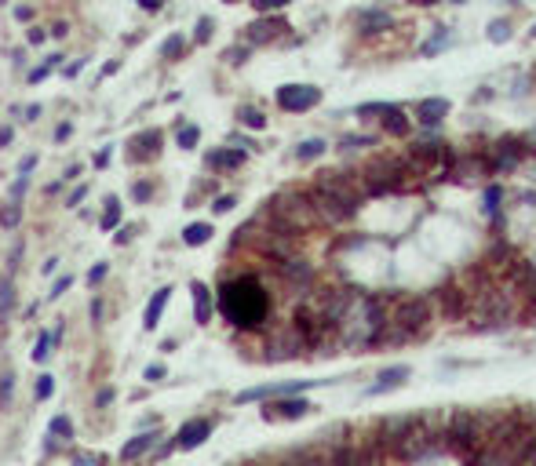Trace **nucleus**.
Masks as SVG:
<instances>
[{
	"mask_svg": "<svg viewBox=\"0 0 536 466\" xmlns=\"http://www.w3.org/2000/svg\"><path fill=\"white\" fill-rule=\"evenodd\" d=\"M219 310L234 328H259L270 317V295L255 277H230L219 288Z\"/></svg>",
	"mask_w": 536,
	"mask_h": 466,
	"instance_id": "1",
	"label": "nucleus"
},
{
	"mask_svg": "<svg viewBox=\"0 0 536 466\" xmlns=\"http://www.w3.org/2000/svg\"><path fill=\"white\" fill-rule=\"evenodd\" d=\"M266 212H270L274 226L288 230V233H299V230H310V226L321 223L314 197H303V193H292V190H288V193H277Z\"/></svg>",
	"mask_w": 536,
	"mask_h": 466,
	"instance_id": "2",
	"label": "nucleus"
},
{
	"mask_svg": "<svg viewBox=\"0 0 536 466\" xmlns=\"http://www.w3.org/2000/svg\"><path fill=\"white\" fill-rule=\"evenodd\" d=\"M321 102V92L314 84H285L277 88V106L288 110V113H303V110H314Z\"/></svg>",
	"mask_w": 536,
	"mask_h": 466,
	"instance_id": "3",
	"label": "nucleus"
},
{
	"mask_svg": "<svg viewBox=\"0 0 536 466\" xmlns=\"http://www.w3.org/2000/svg\"><path fill=\"white\" fill-rule=\"evenodd\" d=\"M317 190L328 193V197H336L339 204H347L350 212L361 204V190H357V183L347 179V175H321V179H317Z\"/></svg>",
	"mask_w": 536,
	"mask_h": 466,
	"instance_id": "4",
	"label": "nucleus"
},
{
	"mask_svg": "<svg viewBox=\"0 0 536 466\" xmlns=\"http://www.w3.org/2000/svg\"><path fill=\"white\" fill-rule=\"evenodd\" d=\"M321 379H303V383H274V386H252V390L237 394V405H248V401H263V397H281V394H299L306 386H314Z\"/></svg>",
	"mask_w": 536,
	"mask_h": 466,
	"instance_id": "5",
	"label": "nucleus"
},
{
	"mask_svg": "<svg viewBox=\"0 0 536 466\" xmlns=\"http://www.w3.org/2000/svg\"><path fill=\"white\" fill-rule=\"evenodd\" d=\"M208 434H212V423L208 419H190L183 430L175 434V448H197L208 441Z\"/></svg>",
	"mask_w": 536,
	"mask_h": 466,
	"instance_id": "6",
	"label": "nucleus"
},
{
	"mask_svg": "<svg viewBox=\"0 0 536 466\" xmlns=\"http://www.w3.org/2000/svg\"><path fill=\"white\" fill-rule=\"evenodd\" d=\"M394 325H401V335H413L416 328L427 325V306L419 303V299H408V303L401 306V314L394 317Z\"/></svg>",
	"mask_w": 536,
	"mask_h": 466,
	"instance_id": "7",
	"label": "nucleus"
},
{
	"mask_svg": "<svg viewBox=\"0 0 536 466\" xmlns=\"http://www.w3.org/2000/svg\"><path fill=\"white\" fill-rule=\"evenodd\" d=\"M306 412H310V405L303 397H296V401H277V405L263 408V416L266 419H303Z\"/></svg>",
	"mask_w": 536,
	"mask_h": 466,
	"instance_id": "8",
	"label": "nucleus"
},
{
	"mask_svg": "<svg viewBox=\"0 0 536 466\" xmlns=\"http://www.w3.org/2000/svg\"><path fill=\"white\" fill-rule=\"evenodd\" d=\"M281 30H288L281 19H259V22H252L248 26V44H266V41H274V37L281 33Z\"/></svg>",
	"mask_w": 536,
	"mask_h": 466,
	"instance_id": "9",
	"label": "nucleus"
},
{
	"mask_svg": "<svg viewBox=\"0 0 536 466\" xmlns=\"http://www.w3.org/2000/svg\"><path fill=\"white\" fill-rule=\"evenodd\" d=\"M405 379H408V368H405V365H394V368H387V372L379 375V383L368 386V394L379 397V394H387V390H398Z\"/></svg>",
	"mask_w": 536,
	"mask_h": 466,
	"instance_id": "10",
	"label": "nucleus"
},
{
	"mask_svg": "<svg viewBox=\"0 0 536 466\" xmlns=\"http://www.w3.org/2000/svg\"><path fill=\"white\" fill-rule=\"evenodd\" d=\"M445 113H449V99H424V102L416 106V116H419L424 124H441Z\"/></svg>",
	"mask_w": 536,
	"mask_h": 466,
	"instance_id": "11",
	"label": "nucleus"
},
{
	"mask_svg": "<svg viewBox=\"0 0 536 466\" xmlns=\"http://www.w3.org/2000/svg\"><path fill=\"white\" fill-rule=\"evenodd\" d=\"M245 164V153L241 150H215L208 153V168H219V172H230V168H241Z\"/></svg>",
	"mask_w": 536,
	"mask_h": 466,
	"instance_id": "12",
	"label": "nucleus"
},
{
	"mask_svg": "<svg viewBox=\"0 0 536 466\" xmlns=\"http://www.w3.org/2000/svg\"><path fill=\"white\" fill-rule=\"evenodd\" d=\"M383 128H387L390 135H408V121H405V113L398 106H383Z\"/></svg>",
	"mask_w": 536,
	"mask_h": 466,
	"instance_id": "13",
	"label": "nucleus"
},
{
	"mask_svg": "<svg viewBox=\"0 0 536 466\" xmlns=\"http://www.w3.org/2000/svg\"><path fill=\"white\" fill-rule=\"evenodd\" d=\"M157 142H161V132H146V135H139V139L132 142V157H135V161L153 157V153H157Z\"/></svg>",
	"mask_w": 536,
	"mask_h": 466,
	"instance_id": "14",
	"label": "nucleus"
},
{
	"mask_svg": "<svg viewBox=\"0 0 536 466\" xmlns=\"http://www.w3.org/2000/svg\"><path fill=\"white\" fill-rule=\"evenodd\" d=\"M387 26H390L387 11H361V15H357V30H365V33H379V30H387Z\"/></svg>",
	"mask_w": 536,
	"mask_h": 466,
	"instance_id": "15",
	"label": "nucleus"
},
{
	"mask_svg": "<svg viewBox=\"0 0 536 466\" xmlns=\"http://www.w3.org/2000/svg\"><path fill=\"white\" fill-rule=\"evenodd\" d=\"M157 437H161V434H139V437H132V441L124 445L121 459H124V463H132L135 456H143L146 448H153V441H157Z\"/></svg>",
	"mask_w": 536,
	"mask_h": 466,
	"instance_id": "16",
	"label": "nucleus"
},
{
	"mask_svg": "<svg viewBox=\"0 0 536 466\" xmlns=\"http://www.w3.org/2000/svg\"><path fill=\"white\" fill-rule=\"evenodd\" d=\"M194 314H197V325H204L212 317V295L204 284H194Z\"/></svg>",
	"mask_w": 536,
	"mask_h": 466,
	"instance_id": "17",
	"label": "nucleus"
},
{
	"mask_svg": "<svg viewBox=\"0 0 536 466\" xmlns=\"http://www.w3.org/2000/svg\"><path fill=\"white\" fill-rule=\"evenodd\" d=\"M168 295H172V288H161V292L150 299V306H146V321H143L146 328H157V321H161V310H164V303H168Z\"/></svg>",
	"mask_w": 536,
	"mask_h": 466,
	"instance_id": "18",
	"label": "nucleus"
},
{
	"mask_svg": "<svg viewBox=\"0 0 536 466\" xmlns=\"http://www.w3.org/2000/svg\"><path fill=\"white\" fill-rule=\"evenodd\" d=\"M208 237H212V226H208V223H194V226L183 230V241H186V244H204Z\"/></svg>",
	"mask_w": 536,
	"mask_h": 466,
	"instance_id": "19",
	"label": "nucleus"
},
{
	"mask_svg": "<svg viewBox=\"0 0 536 466\" xmlns=\"http://www.w3.org/2000/svg\"><path fill=\"white\" fill-rule=\"evenodd\" d=\"M321 153H325V142L321 139H306V142H299L296 157L299 161H314V157H321Z\"/></svg>",
	"mask_w": 536,
	"mask_h": 466,
	"instance_id": "20",
	"label": "nucleus"
},
{
	"mask_svg": "<svg viewBox=\"0 0 536 466\" xmlns=\"http://www.w3.org/2000/svg\"><path fill=\"white\" fill-rule=\"evenodd\" d=\"M19 219H22V204H15V201H8V204H4V208H0V226L15 230V226H19Z\"/></svg>",
	"mask_w": 536,
	"mask_h": 466,
	"instance_id": "21",
	"label": "nucleus"
},
{
	"mask_svg": "<svg viewBox=\"0 0 536 466\" xmlns=\"http://www.w3.org/2000/svg\"><path fill=\"white\" fill-rule=\"evenodd\" d=\"M48 434L59 437V441H70V437H73V423L66 416H55V419H51V426H48Z\"/></svg>",
	"mask_w": 536,
	"mask_h": 466,
	"instance_id": "22",
	"label": "nucleus"
},
{
	"mask_svg": "<svg viewBox=\"0 0 536 466\" xmlns=\"http://www.w3.org/2000/svg\"><path fill=\"white\" fill-rule=\"evenodd\" d=\"M121 223V201H106V212H102V230H113Z\"/></svg>",
	"mask_w": 536,
	"mask_h": 466,
	"instance_id": "23",
	"label": "nucleus"
},
{
	"mask_svg": "<svg viewBox=\"0 0 536 466\" xmlns=\"http://www.w3.org/2000/svg\"><path fill=\"white\" fill-rule=\"evenodd\" d=\"M237 116H241V124H248V128H255V132H259V128L266 124V116H263L259 110H252V106H245V110H241Z\"/></svg>",
	"mask_w": 536,
	"mask_h": 466,
	"instance_id": "24",
	"label": "nucleus"
},
{
	"mask_svg": "<svg viewBox=\"0 0 536 466\" xmlns=\"http://www.w3.org/2000/svg\"><path fill=\"white\" fill-rule=\"evenodd\" d=\"M507 37H510V26H507V22H493V26H489V41H493V44H504Z\"/></svg>",
	"mask_w": 536,
	"mask_h": 466,
	"instance_id": "25",
	"label": "nucleus"
},
{
	"mask_svg": "<svg viewBox=\"0 0 536 466\" xmlns=\"http://www.w3.org/2000/svg\"><path fill=\"white\" fill-rule=\"evenodd\" d=\"M449 41H453V37H449V33H445V30H438V37H434V41H430V44H424V55H434V51H441V48H445V44H449Z\"/></svg>",
	"mask_w": 536,
	"mask_h": 466,
	"instance_id": "26",
	"label": "nucleus"
},
{
	"mask_svg": "<svg viewBox=\"0 0 536 466\" xmlns=\"http://www.w3.org/2000/svg\"><path fill=\"white\" fill-rule=\"evenodd\" d=\"M48 354H51V335L44 332L41 339H37V350H33V361H48Z\"/></svg>",
	"mask_w": 536,
	"mask_h": 466,
	"instance_id": "27",
	"label": "nucleus"
},
{
	"mask_svg": "<svg viewBox=\"0 0 536 466\" xmlns=\"http://www.w3.org/2000/svg\"><path fill=\"white\" fill-rule=\"evenodd\" d=\"M11 292H15V288H11V277H4V281H0V314H8V306H11Z\"/></svg>",
	"mask_w": 536,
	"mask_h": 466,
	"instance_id": "28",
	"label": "nucleus"
},
{
	"mask_svg": "<svg viewBox=\"0 0 536 466\" xmlns=\"http://www.w3.org/2000/svg\"><path fill=\"white\" fill-rule=\"evenodd\" d=\"M11 386H15V375H0V408H8Z\"/></svg>",
	"mask_w": 536,
	"mask_h": 466,
	"instance_id": "29",
	"label": "nucleus"
},
{
	"mask_svg": "<svg viewBox=\"0 0 536 466\" xmlns=\"http://www.w3.org/2000/svg\"><path fill=\"white\" fill-rule=\"evenodd\" d=\"M55 66H59V55H51L41 70H33V73H30V81H33V84H37V81H44V77H48L51 70H55Z\"/></svg>",
	"mask_w": 536,
	"mask_h": 466,
	"instance_id": "30",
	"label": "nucleus"
},
{
	"mask_svg": "<svg viewBox=\"0 0 536 466\" xmlns=\"http://www.w3.org/2000/svg\"><path fill=\"white\" fill-rule=\"evenodd\" d=\"M51 390H55V379H51V375H41V379H37V401H44Z\"/></svg>",
	"mask_w": 536,
	"mask_h": 466,
	"instance_id": "31",
	"label": "nucleus"
},
{
	"mask_svg": "<svg viewBox=\"0 0 536 466\" xmlns=\"http://www.w3.org/2000/svg\"><path fill=\"white\" fill-rule=\"evenodd\" d=\"M197 128H183V132H179V146H183V150H190V146H194V142H197Z\"/></svg>",
	"mask_w": 536,
	"mask_h": 466,
	"instance_id": "32",
	"label": "nucleus"
},
{
	"mask_svg": "<svg viewBox=\"0 0 536 466\" xmlns=\"http://www.w3.org/2000/svg\"><path fill=\"white\" fill-rule=\"evenodd\" d=\"M255 11H277V8H285L288 0H252Z\"/></svg>",
	"mask_w": 536,
	"mask_h": 466,
	"instance_id": "33",
	"label": "nucleus"
},
{
	"mask_svg": "<svg viewBox=\"0 0 536 466\" xmlns=\"http://www.w3.org/2000/svg\"><path fill=\"white\" fill-rule=\"evenodd\" d=\"M164 55H168V59H179V55H183V41H179V37H172V41L164 44Z\"/></svg>",
	"mask_w": 536,
	"mask_h": 466,
	"instance_id": "34",
	"label": "nucleus"
},
{
	"mask_svg": "<svg viewBox=\"0 0 536 466\" xmlns=\"http://www.w3.org/2000/svg\"><path fill=\"white\" fill-rule=\"evenodd\" d=\"M26 186H30V175H19V179H15V186H11V201H19L22 193H26Z\"/></svg>",
	"mask_w": 536,
	"mask_h": 466,
	"instance_id": "35",
	"label": "nucleus"
},
{
	"mask_svg": "<svg viewBox=\"0 0 536 466\" xmlns=\"http://www.w3.org/2000/svg\"><path fill=\"white\" fill-rule=\"evenodd\" d=\"M150 193H153V186H150V183H135V186H132V197H135V201H146Z\"/></svg>",
	"mask_w": 536,
	"mask_h": 466,
	"instance_id": "36",
	"label": "nucleus"
},
{
	"mask_svg": "<svg viewBox=\"0 0 536 466\" xmlns=\"http://www.w3.org/2000/svg\"><path fill=\"white\" fill-rule=\"evenodd\" d=\"M208 37H212V19H201V26H197V41L204 44Z\"/></svg>",
	"mask_w": 536,
	"mask_h": 466,
	"instance_id": "37",
	"label": "nucleus"
},
{
	"mask_svg": "<svg viewBox=\"0 0 536 466\" xmlns=\"http://www.w3.org/2000/svg\"><path fill=\"white\" fill-rule=\"evenodd\" d=\"M212 208H215V212H219V215H223V212H230V208H234V197H219V201H215V204H212Z\"/></svg>",
	"mask_w": 536,
	"mask_h": 466,
	"instance_id": "38",
	"label": "nucleus"
},
{
	"mask_svg": "<svg viewBox=\"0 0 536 466\" xmlns=\"http://www.w3.org/2000/svg\"><path fill=\"white\" fill-rule=\"evenodd\" d=\"M102 277H106V263H99V266L92 270V274H88V281H92V284H99Z\"/></svg>",
	"mask_w": 536,
	"mask_h": 466,
	"instance_id": "39",
	"label": "nucleus"
},
{
	"mask_svg": "<svg viewBox=\"0 0 536 466\" xmlns=\"http://www.w3.org/2000/svg\"><path fill=\"white\" fill-rule=\"evenodd\" d=\"M135 233H139L135 226H124V230L117 233V244H128V241H132V237H135Z\"/></svg>",
	"mask_w": 536,
	"mask_h": 466,
	"instance_id": "40",
	"label": "nucleus"
},
{
	"mask_svg": "<svg viewBox=\"0 0 536 466\" xmlns=\"http://www.w3.org/2000/svg\"><path fill=\"white\" fill-rule=\"evenodd\" d=\"M161 375H164V368H161V365H150V368H146V379H150V383H157Z\"/></svg>",
	"mask_w": 536,
	"mask_h": 466,
	"instance_id": "41",
	"label": "nucleus"
},
{
	"mask_svg": "<svg viewBox=\"0 0 536 466\" xmlns=\"http://www.w3.org/2000/svg\"><path fill=\"white\" fill-rule=\"evenodd\" d=\"M66 288H70V277H62V281L55 284V288H51V299H59V295L66 292Z\"/></svg>",
	"mask_w": 536,
	"mask_h": 466,
	"instance_id": "42",
	"label": "nucleus"
},
{
	"mask_svg": "<svg viewBox=\"0 0 536 466\" xmlns=\"http://www.w3.org/2000/svg\"><path fill=\"white\" fill-rule=\"evenodd\" d=\"M99 456H77V466H99Z\"/></svg>",
	"mask_w": 536,
	"mask_h": 466,
	"instance_id": "43",
	"label": "nucleus"
},
{
	"mask_svg": "<svg viewBox=\"0 0 536 466\" xmlns=\"http://www.w3.org/2000/svg\"><path fill=\"white\" fill-rule=\"evenodd\" d=\"M33 164H37V157H26V161H22V175H30V172H33Z\"/></svg>",
	"mask_w": 536,
	"mask_h": 466,
	"instance_id": "44",
	"label": "nucleus"
},
{
	"mask_svg": "<svg viewBox=\"0 0 536 466\" xmlns=\"http://www.w3.org/2000/svg\"><path fill=\"white\" fill-rule=\"evenodd\" d=\"M11 142V128H0V146H8Z\"/></svg>",
	"mask_w": 536,
	"mask_h": 466,
	"instance_id": "45",
	"label": "nucleus"
},
{
	"mask_svg": "<svg viewBox=\"0 0 536 466\" xmlns=\"http://www.w3.org/2000/svg\"><path fill=\"white\" fill-rule=\"evenodd\" d=\"M139 4H143L146 11H157V8H161V0H139Z\"/></svg>",
	"mask_w": 536,
	"mask_h": 466,
	"instance_id": "46",
	"label": "nucleus"
},
{
	"mask_svg": "<svg viewBox=\"0 0 536 466\" xmlns=\"http://www.w3.org/2000/svg\"><path fill=\"white\" fill-rule=\"evenodd\" d=\"M408 4H419V8H430V4H438V0H408Z\"/></svg>",
	"mask_w": 536,
	"mask_h": 466,
	"instance_id": "47",
	"label": "nucleus"
},
{
	"mask_svg": "<svg viewBox=\"0 0 536 466\" xmlns=\"http://www.w3.org/2000/svg\"><path fill=\"white\" fill-rule=\"evenodd\" d=\"M453 4H464V0H453Z\"/></svg>",
	"mask_w": 536,
	"mask_h": 466,
	"instance_id": "48",
	"label": "nucleus"
},
{
	"mask_svg": "<svg viewBox=\"0 0 536 466\" xmlns=\"http://www.w3.org/2000/svg\"><path fill=\"white\" fill-rule=\"evenodd\" d=\"M533 37H536V26H533Z\"/></svg>",
	"mask_w": 536,
	"mask_h": 466,
	"instance_id": "49",
	"label": "nucleus"
},
{
	"mask_svg": "<svg viewBox=\"0 0 536 466\" xmlns=\"http://www.w3.org/2000/svg\"><path fill=\"white\" fill-rule=\"evenodd\" d=\"M226 4H234V0H226Z\"/></svg>",
	"mask_w": 536,
	"mask_h": 466,
	"instance_id": "50",
	"label": "nucleus"
}]
</instances>
